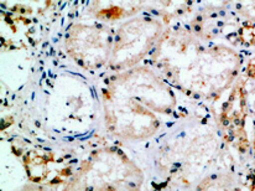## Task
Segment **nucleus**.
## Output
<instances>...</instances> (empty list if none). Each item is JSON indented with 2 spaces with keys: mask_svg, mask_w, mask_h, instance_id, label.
<instances>
[{
  "mask_svg": "<svg viewBox=\"0 0 255 191\" xmlns=\"http://www.w3.org/2000/svg\"><path fill=\"white\" fill-rule=\"evenodd\" d=\"M236 41L246 47H255V22L244 20L237 27Z\"/></svg>",
  "mask_w": 255,
  "mask_h": 191,
  "instance_id": "obj_13",
  "label": "nucleus"
},
{
  "mask_svg": "<svg viewBox=\"0 0 255 191\" xmlns=\"http://www.w3.org/2000/svg\"><path fill=\"white\" fill-rule=\"evenodd\" d=\"M116 30L103 22H73L65 34L68 57L86 71L107 67L112 56Z\"/></svg>",
  "mask_w": 255,
  "mask_h": 191,
  "instance_id": "obj_7",
  "label": "nucleus"
},
{
  "mask_svg": "<svg viewBox=\"0 0 255 191\" xmlns=\"http://www.w3.org/2000/svg\"><path fill=\"white\" fill-rule=\"evenodd\" d=\"M242 65L243 57L236 48L226 44H212L203 48L172 87L191 98L214 103L231 91L238 80Z\"/></svg>",
  "mask_w": 255,
  "mask_h": 191,
  "instance_id": "obj_2",
  "label": "nucleus"
},
{
  "mask_svg": "<svg viewBox=\"0 0 255 191\" xmlns=\"http://www.w3.org/2000/svg\"><path fill=\"white\" fill-rule=\"evenodd\" d=\"M60 159H56L52 152L31 149L25 153L22 165L30 183L41 185L65 184L72 174L67 169H58Z\"/></svg>",
  "mask_w": 255,
  "mask_h": 191,
  "instance_id": "obj_9",
  "label": "nucleus"
},
{
  "mask_svg": "<svg viewBox=\"0 0 255 191\" xmlns=\"http://www.w3.org/2000/svg\"><path fill=\"white\" fill-rule=\"evenodd\" d=\"M247 188L249 191H255V168L251 172L248 178V183H247Z\"/></svg>",
  "mask_w": 255,
  "mask_h": 191,
  "instance_id": "obj_18",
  "label": "nucleus"
},
{
  "mask_svg": "<svg viewBox=\"0 0 255 191\" xmlns=\"http://www.w3.org/2000/svg\"><path fill=\"white\" fill-rule=\"evenodd\" d=\"M104 85L136 99L156 114L170 116L177 108L175 88L155 70L146 65L112 73Z\"/></svg>",
  "mask_w": 255,
  "mask_h": 191,
  "instance_id": "obj_5",
  "label": "nucleus"
},
{
  "mask_svg": "<svg viewBox=\"0 0 255 191\" xmlns=\"http://www.w3.org/2000/svg\"><path fill=\"white\" fill-rule=\"evenodd\" d=\"M190 29L200 41H213L223 31L224 21L219 19V14L217 12L214 14L202 12L191 21Z\"/></svg>",
  "mask_w": 255,
  "mask_h": 191,
  "instance_id": "obj_12",
  "label": "nucleus"
},
{
  "mask_svg": "<svg viewBox=\"0 0 255 191\" xmlns=\"http://www.w3.org/2000/svg\"><path fill=\"white\" fill-rule=\"evenodd\" d=\"M247 104H248L249 114L255 118V86L252 90H248V98H247Z\"/></svg>",
  "mask_w": 255,
  "mask_h": 191,
  "instance_id": "obj_16",
  "label": "nucleus"
},
{
  "mask_svg": "<svg viewBox=\"0 0 255 191\" xmlns=\"http://www.w3.org/2000/svg\"><path fill=\"white\" fill-rule=\"evenodd\" d=\"M195 191H244L234 172L219 170L205 175L196 185Z\"/></svg>",
  "mask_w": 255,
  "mask_h": 191,
  "instance_id": "obj_11",
  "label": "nucleus"
},
{
  "mask_svg": "<svg viewBox=\"0 0 255 191\" xmlns=\"http://www.w3.org/2000/svg\"><path fill=\"white\" fill-rule=\"evenodd\" d=\"M106 129L118 139L144 142L159 133L161 121L156 113L136 99L128 97L109 86L101 88Z\"/></svg>",
  "mask_w": 255,
  "mask_h": 191,
  "instance_id": "obj_3",
  "label": "nucleus"
},
{
  "mask_svg": "<svg viewBox=\"0 0 255 191\" xmlns=\"http://www.w3.org/2000/svg\"><path fill=\"white\" fill-rule=\"evenodd\" d=\"M142 7L141 2L134 1H92L91 10L98 21L103 24L117 21L123 17L134 16Z\"/></svg>",
  "mask_w": 255,
  "mask_h": 191,
  "instance_id": "obj_10",
  "label": "nucleus"
},
{
  "mask_svg": "<svg viewBox=\"0 0 255 191\" xmlns=\"http://www.w3.org/2000/svg\"><path fill=\"white\" fill-rule=\"evenodd\" d=\"M145 174L121 148L92 150L80 160L62 191H141Z\"/></svg>",
  "mask_w": 255,
  "mask_h": 191,
  "instance_id": "obj_1",
  "label": "nucleus"
},
{
  "mask_svg": "<svg viewBox=\"0 0 255 191\" xmlns=\"http://www.w3.org/2000/svg\"><path fill=\"white\" fill-rule=\"evenodd\" d=\"M247 98L248 83L246 78H238L229 91V95L222 104L216 118L217 131L222 142L242 155L248 154L252 149L246 128L247 118L249 116Z\"/></svg>",
  "mask_w": 255,
  "mask_h": 191,
  "instance_id": "obj_8",
  "label": "nucleus"
},
{
  "mask_svg": "<svg viewBox=\"0 0 255 191\" xmlns=\"http://www.w3.org/2000/svg\"><path fill=\"white\" fill-rule=\"evenodd\" d=\"M19 191H53L47 185L41 184H35V183H27Z\"/></svg>",
  "mask_w": 255,
  "mask_h": 191,
  "instance_id": "obj_15",
  "label": "nucleus"
},
{
  "mask_svg": "<svg viewBox=\"0 0 255 191\" xmlns=\"http://www.w3.org/2000/svg\"><path fill=\"white\" fill-rule=\"evenodd\" d=\"M236 10L246 20L255 22V1H241L236 4Z\"/></svg>",
  "mask_w": 255,
  "mask_h": 191,
  "instance_id": "obj_14",
  "label": "nucleus"
},
{
  "mask_svg": "<svg viewBox=\"0 0 255 191\" xmlns=\"http://www.w3.org/2000/svg\"><path fill=\"white\" fill-rule=\"evenodd\" d=\"M166 22L154 15L141 14L122 22L116 29L108 68L112 73L124 72L151 53L166 29Z\"/></svg>",
  "mask_w": 255,
  "mask_h": 191,
  "instance_id": "obj_4",
  "label": "nucleus"
},
{
  "mask_svg": "<svg viewBox=\"0 0 255 191\" xmlns=\"http://www.w3.org/2000/svg\"><path fill=\"white\" fill-rule=\"evenodd\" d=\"M205 47V44L197 39L190 26H166L150 53V66L172 86L190 68Z\"/></svg>",
  "mask_w": 255,
  "mask_h": 191,
  "instance_id": "obj_6",
  "label": "nucleus"
},
{
  "mask_svg": "<svg viewBox=\"0 0 255 191\" xmlns=\"http://www.w3.org/2000/svg\"><path fill=\"white\" fill-rule=\"evenodd\" d=\"M251 147L252 150H253V154L255 155V126H254V132H253V139L251 142Z\"/></svg>",
  "mask_w": 255,
  "mask_h": 191,
  "instance_id": "obj_19",
  "label": "nucleus"
},
{
  "mask_svg": "<svg viewBox=\"0 0 255 191\" xmlns=\"http://www.w3.org/2000/svg\"><path fill=\"white\" fill-rule=\"evenodd\" d=\"M246 77L255 81V56L248 61L246 66Z\"/></svg>",
  "mask_w": 255,
  "mask_h": 191,
  "instance_id": "obj_17",
  "label": "nucleus"
}]
</instances>
